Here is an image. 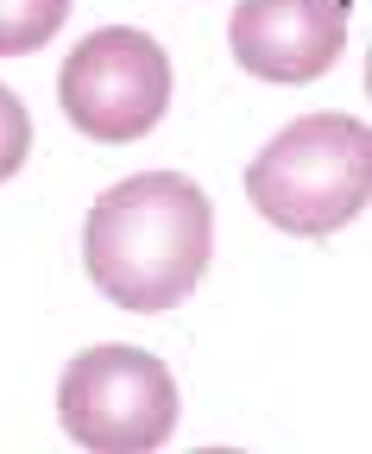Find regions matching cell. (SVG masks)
Returning a JSON list of instances; mask_svg holds the SVG:
<instances>
[{
	"mask_svg": "<svg viewBox=\"0 0 372 454\" xmlns=\"http://www.w3.org/2000/svg\"><path fill=\"white\" fill-rule=\"evenodd\" d=\"M208 253H215V215H208V196L177 170L120 177L95 196L82 227V265L95 291L139 316L177 309L202 284Z\"/></svg>",
	"mask_w": 372,
	"mask_h": 454,
	"instance_id": "cell-1",
	"label": "cell"
},
{
	"mask_svg": "<svg viewBox=\"0 0 372 454\" xmlns=\"http://www.w3.org/2000/svg\"><path fill=\"white\" fill-rule=\"evenodd\" d=\"M372 196V133L353 114H303L246 164V202L297 240H329Z\"/></svg>",
	"mask_w": 372,
	"mask_h": 454,
	"instance_id": "cell-2",
	"label": "cell"
},
{
	"mask_svg": "<svg viewBox=\"0 0 372 454\" xmlns=\"http://www.w3.org/2000/svg\"><path fill=\"white\" fill-rule=\"evenodd\" d=\"M58 417L89 454H158L177 429V379L158 354L101 340L64 366Z\"/></svg>",
	"mask_w": 372,
	"mask_h": 454,
	"instance_id": "cell-3",
	"label": "cell"
},
{
	"mask_svg": "<svg viewBox=\"0 0 372 454\" xmlns=\"http://www.w3.org/2000/svg\"><path fill=\"white\" fill-rule=\"evenodd\" d=\"M58 101L70 127H82L101 145L145 139L171 107V57L139 26H101L64 57Z\"/></svg>",
	"mask_w": 372,
	"mask_h": 454,
	"instance_id": "cell-4",
	"label": "cell"
},
{
	"mask_svg": "<svg viewBox=\"0 0 372 454\" xmlns=\"http://www.w3.org/2000/svg\"><path fill=\"white\" fill-rule=\"evenodd\" d=\"M228 44L259 82H315L347 51V0H240Z\"/></svg>",
	"mask_w": 372,
	"mask_h": 454,
	"instance_id": "cell-5",
	"label": "cell"
},
{
	"mask_svg": "<svg viewBox=\"0 0 372 454\" xmlns=\"http://www.w3.org/2000/svg\"><path fill=\"white\" fill-rule=\"evenodd\" d=\"M70 20V0H0V57H26L50 44Z\"/></svg>",
	"mask_w": 372,
	"mask_h": 454,
	"instance_id": "cell-6",
	"label": "cell"
},
{
	"mask_svg": "<svg viewBox=\"0 0 372 454\" xmlns=\"http://www.w3.org/2000/svg\"><path fill=\"white\" fill-rule=\"evenodd\" d=\"M26 158H32V114H26V101L7 82H0V184L19 177Z\"/></svg>",
	"mask_w": 372,
	"mask_h": 454,
	"instance_id": "cell-7",
	"label": "cell"
},
{
	"mask_svg": "<svg viewBox=\"0 0 372 454\" xmlns=\"http://www.w3.org/2000/svg\"><path fill=\"white\" fill-rule=\"evenodd\" d=\"M196 454H240V448H196Z\"/></svg>",
	"mask_w": 372,
	"mask_h": 454,
	"instance_id": "cell-8",
	"label": "cell"
}]
</instances>
